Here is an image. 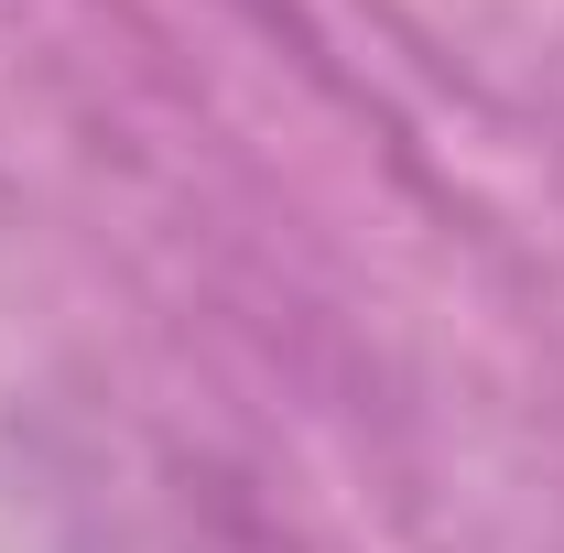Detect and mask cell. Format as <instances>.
<instances>
[{
	"label": "cell",
	"instance_id": "1",
	"mask_svg": "<svg viewBox=\"0 0 564 553\" xmlns=\"http://www.w3.org/2000/svg\"><path fill=\"white\" fill-rule=\"evenodd\" d=\"M152 553H282V532L261 510H239V499H185V510L152 532Z\"/></svg>",
	"mask_w": 564,
	"mask_h": 553
}]
</instances>
